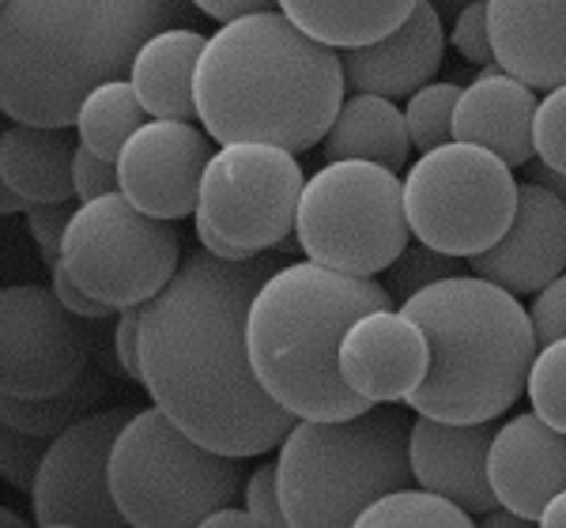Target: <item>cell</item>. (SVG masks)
I'll return each mask as SVG.
<instances>
[{
	"instance_id": "obj_1",
	"label": "cell",
	"mask_w": 566,
	"mask_h": 528,
	"mask_svg": "<svg viewBox=\"0 0 566 528\" xmlns=\"http://www.w3.org/2000/svg\"><path fill=\"white\" fill-rule=\"evenodd\" d=\"M280 264L269 253L223 261L205 245L144 306L140 381L178 426L231 457L276 450L298 423L261 386L250 355V306Z\"/></svg>"
},
{
	"instance_id": "obj_2",
	"label": "cell",
	"mask_w": 566,
	"mask_h": 528,
	"mask_svg": "<svg viewBox=\"0 0 566 528\" xmlns=\"http://www.w3.org/2000/svg\"><path fill=\"white\" fill-rule=\"evenodd\" d=\"M344 57L283 12L219 23L197 65V122L216 144L310 151L344 106Z\"/></svg>"
},
{
	"instance_id": "obj_3",
	"label": "cell",
	"mask_w": 566,
	"mask_h": 528,
	"mask_svg": "<svg viewBox=\"0 0 566 528\" xmlns=\"http://www.w3.org/2000/svg\"><path fill=\"white\" fill-rule=\"evenodd\" d=\"M193 0H4L0 106L12 122L76 125L87 91L125 80L151 34L181 27Z\"/></svg>"
},
{
	"instance_id": "obj_4",
	"label": "cell",
	"mask_w": 566,
	"mask_h": 528,
	"mask_svg": "<svg viewBox=\"0 0 566 528\" xmlns=\"http://www.w3.org/2000/svg\"><path fill=\"white\" fill-rule=\"evenodd\" d=\"M392 306L386 284L298 261L276 268L250 306V355L261 386L298 419H348L374 408L344 381L340 344L363 314Z\"/></svg>"
},
{
	"instance_id": "obj_5",
	"label": "cell",
	"mask_w": 566,
	"mask_h": 528,
	"mask_svg": "<svg viewBox=\"0 0 566 528\" xmlns=\"http://www.w3.org/2000/svg\"><path fill=\"white\" fill-rule=\"evenodd\" d=\"M431 340V370L405 400L416 415L446 423H483L522 400L536 359V332L514 291L483 276H446L408 298Z\"/></svg>"
},
{
	"instance_id": "obj_6",
	"label": "cell",
	"mask_w": 566,
	"mask_h": 528,
	"mask_svg": "<svg viewBox=\"0 0 566 528\" xmlns=\"http://www.w3.org/2000/svg\"><path fill=\"white\" fill-rule=\"evenodd\" d=\"M276 468L287 525H355L370 503L416 484L412 419L392 404L348 419H298L280 442Z\"/></svg>"
},
{
	"instance_id": "obj_7",
	"label": "cell",
	"mask_w": 566,
	"mask_h": 528,
	"mask_svg": "<svg viewBox=\"0 0 566 528\" xmlns=\"http://www.w3.org/2000/svg\"><path fill=\"white\" fill-rule=\"evenodd\" d=\"M114 498L136 528L205 525L219 506L245 495L242 457L197 442L186 426L155 408H140L117 434L109 457Z\"/></svg>"
},
{
	"instance_id": "obj_8",
	"label": "cell",
	"mask_w": 566,
	"mask_h": 528,
	"mask_svg": "<svg viewBox=\"0 0 566 528\" xmlns=\"http://www.w3.org/2000/svg\"><path fill=\"white\" fill-rule=\"evenodd\" d=\"M295 234L310 261L378 276L412 239L405 181L381 162L333 159L306 181Z\"/></svg>"
},
{
	"instance_id": "obj_9",
	"label": "cell",
	"mask_w": 566,
	"mask_h": 528,
	"mask_svg": "<svg viewBox=\"0 0 566 528\" xmlns=\"http://www.w3.org/2000/svg\"><path fill=\"white\" fill-rule=\"evenodd\" d=\"M510 162L480 144L450 140L423 151L405 175L408 223L419 242L469 261L491 250L517 215L522 186Z\"/></svg>"
},
{
	"instance_id": "obj_10",
	"label": "cell",
	"mask_w": 566,
	"mask_h": 528,
	"mask_svg": "<svg viewBox=\"0 0 566 528\" xmlns=\"http://www.w3.org/2000/svg\"><path fill=\"white\" fill-rule=\"evenodd\" d=\"M61 264L114 309L148 306L175 279L181 239L170 220L136 208L122 189L84 200L72 215Z\"/></svg>"
},
{
	"instance_id": "obj_11",
	"label": "cell",
	"mask_w": 566,
	"mask_h": 528,
	"mask_svg": "<svg viewBox=\"0 0 566 528\" xmlns=\"http://www.w3.org/2000/svg\"><path fill=\"white\" fill-rule=\"evenodd\" d=\"M306 178L295 151L276 144H223L200 181L197 220L250 257L287 242L298 220Z\"/></svg>"
},
{
	"instance_id": "obj_12",
	"label": "cell",
	"mask_w": 566,
	"mask_h": 528,
	"mask_svg": "<svg viewBox=\"0 0 566 528\" xmlns=\"http://www.w3.org/2000/svg\"><path fill=\"white\" fill-rule=\"evenodd\" d=\"M136 412L114 408V412L84 415L50 442L31 487L34 521L45 528H117L129 525L114 498L109 479V457H114L117 434L125 431Z\"/></svg>"
},
{
	"instance_id": "obj_13",
	"label": "cell",
	"mask_w": 566,
	"mask_h": 528,
	"mask_svg": "<svg viewBox=\"0 0 566 528\" xmlns=\"http://www.w3.org/2000/svg\"><path fill=\"white\" fill-rule=\"evenodd\" d=\"M57 291L34 284L0 295V393L50 397L87 370V344Z\"/></svg>"
},
{
	"instance_id": "obj_14",
	"label": "cell",
	"mask_w": 566,
	"mask_h": 528,
	"mask_svg": "<svg viewBox=\"0 0 566 528\" xmlns=\"http://www.w3.org/2000/svg\"><path fill=\"white\" fill-rule=\"evenodd\" d=\"M212 133L178 117H148L117 155L122 193L159 220L197 215L200 181L212 162Z\"/></svg>"
},
{
	"instance_id": "obj_15",
	"label": "cell",
	"mask_w": 566,
	"mask_h": 528,
	"mask_svg": "<svg viewBox=\"0 0 566 528\" xmlns=\"http://www.w3.org/2000/svg\"><path fill=\"white\" fill-rule=\"evenodd\" d=\"M344 381L370 404H397L423 386L431 370L427 329L405 309H370L340 344Z\"/></svg>"
},
{
	"instance_id": "obj_16",
	"label": "cell",
	"mask_w": 566,
	"mask_h": 528,
	"mask_svg": "<svg viewBox=\"0 0 566 528\" xmlns=\"http://www.w3.org/2000/svg\"><path fill=\"white\" fill-rule=\"evenodd\" d=\"M469 264L476 276L514 295H536L566 272V200L536 181H525L514 223L491 250L472 253Z\"/></svg>"
},
{
	"instance_id": "obj_17",
	"label": "cell",
	"mask_w": 566,
	"mask_h": 528,
	"mask_svg": "<svg viewBox=\"0 0 566 528\" xmlns=\"http://www.w3.org/2000/svg\"><path fill=\"white\" fill-rule=\"evenodd\" d=\"M488 476L499 506L541 521L544 506L566 487V434L536 412L506 419L491 442Z\"/></svg>"
},
{
	"instance_id": "obj_18",
	"label": "cell",
	"mask_w": 566,
	"mask_h": 528,
	"mask_svg": "<svg viewBox=\"0 0 566 528\" xmlns=\"http://www.w3.org/2000/svg\"><path fill=\"white\" fill-rule=\"evenodd\" d=\"M499 426L483 423H446L419 415L412 423V472L416 484L453 498L469 514H488L499 506V495L488 476V453Z\"/></svg>"
},
{
	"instance_id": "obj_19",
	"label": "cell",
	"mask_w": 566,
	"mask_h": 528,
	"mask_svg": "<svg viewBox=\"0 0 566 528\" xmlns=\"http://www.w3.org/2000/svg\"><path fill=\"white\" fill-rule=\"evenodd\" d=\"M442 53H446L442 12H438L431 0H416L412 15L397 31H389L378 42L340 50V57L352 91L405 98L431 84L434 72L442 68Z\"/></svg>"
},
{
	"instance_id": "obj_20",
	"label": "cell",
	"mask_w": 566,
	"mask_h": 528,
	"mask_svg": "<svg viewBox=\"0 0 566 528\" xmlns=\"http://www.w3.org/2000/svg\"><path fill=\"white\" fill-rule=\"evenodd\" d=\"M488 12L502 68L536 91L566 84V0H488Z\"/></svg>"
},
{
	"instance_id": "obj_21",
	"label": "cell",
	"mask_w": 566,
	"mask_h": 528,
	"mask_svg": "<svg viewBox=\"0 0 566 528\" xmlns=\"http://www.w3.org/2000/svg\"><path fill=\"white\" fill-rule=\"evenodd\" d=\"M536 87L517 80L514 72L480 76L461 91L453 114V140L480 144L495 151L510 167H525L536 155L533 122H536Z\"/></svg>"
},
{
	"instance_id": "obj_22",
	"label": "cell",
	"mask_w": 566,
	"mask_h": 528,
	"mask_svg": "<svg viewBox=\"0 0 566 528\" xmlns=\"http://www.w3.org/2000/svg\"><path fill=\"white\" fill-rule=\"evenodd\" d=\"M76 148V125L12 122L4 129V140H0V178L27 204L76 200V178H72Z\"/></svg>"
},
{
	"instance_id": "obj_23",
	"label": "cell",
	"mask_w": 566,
	"mask_h": 528,
	"mask_svg": "<svg viewBox=\"0 0 566 528\" xmlns=\"http://www.w3.org/2000/svg\"><path fill=\"white\" fill-rule=\"evenodd\" d=\"M205 45V34L189 27H167L140 45L129 80L151 117H197V65Z\"/></svg>"
},
{
	"instance_id": "obj_24",
	"label": "cell",
	"mask_w": 566,
	"mask_h": 528,
	"mask_svg": "<svg viewBox=\"0 0 566 528\" xmlns=\"http://www.w3.org/2000/svg\"><path fill=\"white\" fill-rule=\"evenodd\" d=\"M325 159H367L381 162L389 170H405L408 155H412V133H408L405 110L392 106L386 95H370V91H352L344 98L336 122L325 133Z\"/></svg>"
},
{
	"instance_id": "obj_25",
	"label": "cell",
	"mask_w": 566,
	"mask_h": 528,
	"mask_svg": "<svg viewBox=\"0 0 566 528\" xmlns=\"http://www.w3.org/2000/svg\"><path fill=\"white\" fill-rule=\"evenodd\" d=\"M276 8L317 42L352 50L397 31L412 15L416 0H276Z\"/></svg>"
},
{
	"instance_id": "obj_26",
	"label": "cell",
	"mask_w": 566,
	"mask_h": 528,
	"mask_svg": "<svg viewBox=\"0 0 566 528\" xmlns=\"http://www.w3.org/2000/svg\"><path fill=\"white\" fill-rule=\"evenodd\" d=\"M148 110H144L140 95H136L133 80H106L95 91H87L84 106L76 114V133L80 144H87L95 155L117 162V155L129 144V136L148 122Z\"/></svg>"
},
{
	"instance_id": "obj_27",
	"label": "cell",
	"mask_w": 566,
	"mask_h": 528,
	"mask_svg": "<svg viewBox=\"0 0 566 528\" xmlns=\"http://www.w3.org/2000/svg\"><path fill=\"white\" fill-rule=\"evenodd\" d=\"M103 397V378L95 370H84V378L76 386L61 389L50 397H12L0 393V423L20 426L27 434L39 439H57L61 431H69L72 423L87 415V408Z\"/></svg>"
},
{
	"instance_id": "obj_28",
	"label": "cell",
	"mask_w": 566,
	"mask_h": 528,
	"mask_svg": "<svg viewBox=\"0 0 566 528\" xmlns=\"http://www.w3.org/2000/svg\"><path fill=\"white\" fill-rule=\"evenodd\" d=\"M359 528H397V525H438V528H469L476 525L464 506L453 498L438 495V490H412L400 487L392 495L378 498L359 514Z\"/></svg>"
},
{
	"instance_id": "obj_29",
	"label": "cell",
	"mask_w": 566,
	"mask_h": 528,
	"mask_svg": "<svg viewBox=\"0 0 566 528\" xmlns=\"http://www.w3.org/2000/svg\"><path fill=\"white\" fill-rule=\"evenodd\" d=\"M461 91L464 87L458 84H427L408 98L405 117H408V133H412V148L419 155L453 140V114H458Z\"/></svg>"
},
{
	"instance_id": "obj_30",
	"label": "cell",
	"mask_w": 566,
	"mask_h": 528,
	"mask_svg": "<svg viewBox=\"0 0 566 528\" xmlns=\"http://www.w3.org/2000/svg\"><path fill=\"white\" fill-rule=\"evenodd\" d=\"M461 261L464 257L442 253V250H434V245H427L419 239H416V245L408 242L405 250H400V257L386 268V287H389L392 303L405 306L408 298L419 295L423 287H431V284H438V279H446V276H458Z\"/></svg>"
},
{
	"instance_id": "obj_31",
	"label": "cell",
	"mask_w": 566,
	"mask_h": 528,
	"mask_svg": "<svg viewBox=\"0 0 566 528\" xmlns=\"http://www.w3.org/2000/svg\"><path fill=\"white\" fill-rule=\"evenodd\" d=\"M525 393L533 400V412L566 434V336L536 351Z\"/></svg>"
},
{
	"instance_id": "obj_32",
	"label": "cell",
	"mask_w": 566,
	"mask_h": 528,
	"mask_svg": "<svg viewBox=\"0 0 566 528\" xmlns=\"http://www.w3.org/2000/svg\"><path fill=\"white\" fill-rule=\"evenodd\" d=\"M53 439H39V434H27L20 426H8L0 431V472L12 487L31 490L34 479H39L42 457L50 450Z\"/></svg>"
},
{
	"instance_id": "obj_33",
	"label": "cell",
	"mask_w": 566,
	"mask_h": 528,
	"mask_svg": "<svg viewBox=\"0 0 566 528\" xmlns=\"http://www.w3.org/2000/svg\"><path fill=\"white\" fill-rule=\"evenodd\" d=\"M533 148H536V159H544L547 167L566 170V84L547 91L541 98V106H536Z\"/></svg>"
},
{
	"instance_id": "obj_34",
	"label": "cell",
	"mask_w": 566,
	"mask_h": 528,
	"mask_svg": "<svg viewBox=\"0 0 566 528\" xmlns=\"http://www.w3.org/2000/svg\"><path fill=\"white\" fill-rule=\"evenodd\" d=\"M27 231L34 234V242H39V253L42 261L50 264H61V245H65V231L72 223V215H76V208H72V200H53V204H27Z\"/></svg>"
},
{
	"instance_id": "obj_35",
	"label": "cell",
	"mask_w": 566,
	"mask_h": 528,
	"mask_svg": "<svg viewBox=\"0 0 566 528\" xmlns=\"http://www.w3.org/2000/svg\"><path fill=\"white\" fill-rule=\"evenodd\" d=\"M453 45H458V53L464 61H472V65H491L495 57V42H491V12H488V0H476V4H469L464 12L453 20Z\"/></svg>"
},
{
	"instance_id": "obj_36",
	"label": "cell",
	"mask_w": 566,
	"mask_h": 528,
	"mask_svg": "<svg viewBox=\"0 0 566 528\" xmlns=\"http://www.w3.org/2000/svg\"><path fill=\"white\" fill-rule=\"evenodd\" d=\"M245 506H250V514L258 517V525H269V528L287 525V509H283V498H280L276 461L250 472V479H245Z\"/></svg>"
},
{
	"instance_id": "obj_37",
	"label": "cell",
	"mask_w": 566,
	"mask_h": 528,
	"mask_svg": "<svg viewBox=\"0 0 566 528\" xmlns=\"http://www.w3.org/2000/svg\"><path fill=\"white\" fill-rule=\"evenodd\" d=\"M528 317H533V332L536 344H552L566 336V272L555 276L552 284L536 291V303L528 306Z\"/></svg>"
},
{
	"instance_id": "obj_38",
	"label": "cell",
	"mask_w": 566,
	"mask_h": 528,
	"mask_svg": "<svg viewBox=\"0 0 566 528\" xmlns=\"http://www.w3.org/2000/svg\"><path fill=\"white\" fill-rule=\"evenodd\" d=\"M72 178H76V200H80V204H84V200L114 193V189H122V178H117V162H109V159H103V155H95V151L87 148V144H80V148H76Z\"/></svg>"
},
{
	"instance_id": "obj_39",
	"label": "cell",
	"mask_w": 566,
	"mask_h": 528,
	"mask_svg": "<svg viewBox=\"0 0 566 528\" xmlns=\"http://www.w3.org/2000/svg\"><path fill=\"white\" fill-rule=\"evenodd\" d=\"M53 291H57L61 303H65L76 317H84V321H103L106 314H114V306L103 303V298H95L87 287H80L76 279H72V272L65 264H53Z\"/></svg>"
},
{
	"instance_id": "obj_40",
	"label": "cell",
	"mask_w": 566,
	"mask_h": 528,
	"mask_svg": "<svg viewBox=\"0 0 566 528\" xmlns=\"http://www.w3.org/2000/svg\"><path fill=\"white\" fill-rule=\"evenodd\" d=\"M140 317H144V306H129L117 321V332H114V351H117V362L129 378L140 381Z\"/></svg>"
},
{
	"instance_id": "obj_41",
	"label": "cell",
	"mask_w": 566,
	"mask_h": 528,
	"mask_svg": "<svg viewBox=\"0 0 566 528\" xmlns=\"http://www.w3.org/2000/svg\"><path fill=\"white\" fill-rule=\"evenodd\" d=\"M193 4H197V12L208 15V20L231 23V20H242V15L264 12V8H272L276 0H193Z\"/></svg>"
},
{
	"instance_id": "obj_42",
	"label": "cell",
	"mask_w": 566,
	"mask_h": 528,
	"mask_svg": "<svg viewBox=\"0 0 566 528\" xmlns=\"http://www.w3.org/2000/svg\"><path fill=\"white\" fill-rule=\"evenodd\" d=\"M197 239H200V245H205L208 253H216V257H223V261H245V257H250L242 245L227 242L223 234H216L205 220H197Z\"/></svg>"
},
{
	"instance_id": "obj_43",
	"label": "cell",
	"mask_w": 566,
	"mask_h": 528,
	"mask_svg": "<svg viewBox=\"0 0 566 528\" xmlns=\"http://www.w3.org/2000/svg\"><path fill=\"white\" fill-rule=\"evenodd\" d=\"M525 175L528 181H536V186H544V189H552L555 197L566 200V170H555V167H547L544 159H528L525 162Z\"/></svg>"
},
{
	"instance_id": "obj_44",
	"label": "cell",
	"mask_w": 566,
	"mask_h": 528,
	"mask_svg": "<svg viewBox=\"0 0 566 528\" xmlns=\"http://www.w3.org/2000/svg\"><path fill=\"white\" fill-rule=\"evenodd\" d=\"M250 528V525H258V517L250 514V506L245 509H239V506H219V509H212V514L205 517V528Z\"/></svg>"
},
{
	"instance_id": "obj_45",
	"label": "cell",
	"mask_w": 566,
	"mask_h": 528,
	"mask_svg": "<svg viewBox=\"0 0 566 528\" xmlns=\"http://www.w3.org/2000/svg\"><path fill=\"white\" fill-rule=\"evenodd\" d=\"M536 525H544V528H566V487L552 498V503L544 506V514H541V521H536Z\"/></svg>"
},
{
	"instance_id": "obj_46",
	"label": "cell",
	"mask_w": 566,
	"mask_h": 528,
	"mask_svg": "<svg viewBox=\"0 0 566 528\" xmlns=\"http://www.w3.org/2000/svg\"><path fill=\"white\" fill-rule=\"evenodd\" d=\"M0 212L4 215H12V212H27V200L15 193L12 186H4V181H0Z\"/></svg>"
},
{
	"instance_id": "obj_47",
	"label": "cell",
	"mask_w": 566,
	"mask_h": 528,
	"mask_svg": "<svg viewBox=\"0 0 566 528\" xmlns=\"http://www.w3.org/2000/svg\"><path fill=\"white\" fill-rule=\"evenodd\" d=\"M431 4L438 8V12H442V20H458L464 8L476 4V0H431Z\"/></svg>"
}]
</instances>
